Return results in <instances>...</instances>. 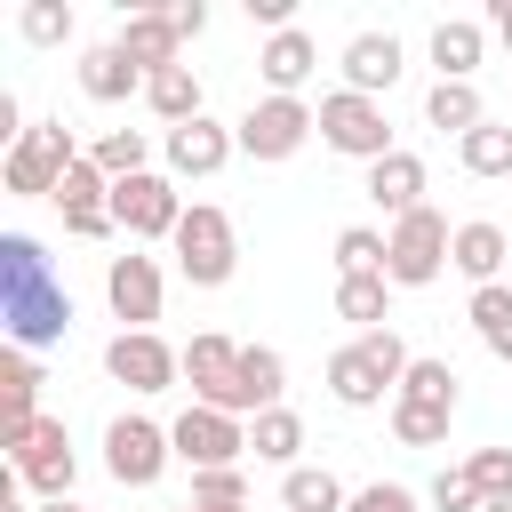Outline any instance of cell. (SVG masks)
Wrapping results in <instances>:
<instances>
[{
	"instance_id": "6da1fadb",
	"label": "cell",
	"mask_w": 512,
	"mask_h": 512,
	"mask_svg": "<svg viewBox=\"0 0 512 512\" xmlns=\"http://www.w3.org/2000/svg\"><path fill=\"white\" fill-rule=\"evenodd\" d=\"M0 320L16 352H48L72 336V288L56 280L32 232H0Z\"/></svg>"
},
{
	"instance_id": "7a4b0ae2",
	"label": "cell",
	"mask_w": 512,
	"mask_h": 512,
	"mask_svg": "<svg viewBox=\"0 0 512 512\" xmlns=\"http://www.w3.org/2000/svg\"><path fill=\"white\" fill-rule=\"evenodd\" d=\"M408 344L392 336V328H368V336H352L344 352H328V392L344 400V408H376V400H400V376H408Z\"/></svg>"
},
{
	"instance_id": "3957f363",
	"label": "cell",
	"mask_w": 512,
	"mask_h": 512,
	"mask_svg": "<svg viewBox=\"0 0 512 512\" xmlns=\"http://www.w3.org/2000/svg\"><path fill=\"white\" fill-rule=\"evenodd\" d=\"M80 160H88V152L72 144V128H64V120H32V128H24V144L0 160V184H8L16 200H56V184H64Z\"/></svg>"
},
{
	"instance_id": "277c9868",
	"label": "cell",
	"mask_w": 512,
	"mask_h": 512,
	"mask_svg": "<svg viewBox=\"0 0 512 512\" xmlns=\"http://www.w3.org/2000/svg\"><path fill=\"white\" fill-rule=\"evenodd\" d=\"M168 248H176V272H184L192 288H224V280L240 272V232H232V216H224L216 200H192Z\"/></svg>"
},
{
	"instance_id": "5b68a950",
	"label": "cell",
	"mask_w": 512,
	"mask_h": 512,
	"mask_svg": "<svg viewBox=\"0 0 512 512\" xmlns=\"http://www.w3.org/2000/svg\"><path fill=\"white\" fill-rule=\"evenodd\" d=\"M448 248H456V224L440 208H416V216H400L384 232V280L392 288H432L448 272Z\"/></svg>"
},
{
	"instance_id": "8992f818",
	"label": "cell",
	"mask_w": 512,
	"mask_h": 512,
	"mask_svg": "<svg viewBox=\"0 0 512 512\" xmlns=\"http://www.w3.org/2000/svg\"><path fill=\"white\" fill-rule=\"evenodd\" d=\"M232 136H240L248 160H296V152L320 136V112H312L304 96H256V104L232 120Z\"/></svg>"
},
{
	"instance_id": "52a82bcc",
	"label": "cell",
	"mask_w": 512,
	"mask_h": 512,
	"mask_svg": "<svg viewBox=\"0 0 512 512\" xmlns=\"http://www.w3.org/2000/svg\"><path fill=\"white\" fill-rule=\"evenodd\" d=\"M320 144H328V152H344V160H360V168H376L384 152H400V144H392L384 104H376V96H352V88L320 96Z\"/></svg>"
},
{
	"instance_id": "ba28073f",
	"label": "cell",
	"mask_w": 512,
	"mask_h": 512,
	"mask_svg": "<svg viewBox=\"0 0 512 512\" xmlns=\"http://www.w3.org/2000/svg\"><path fill=\"white\" fill-rule=\"evenodd\" d=\"M112 224H120L128 240H176V224H184V192H176V176H168V168L120 176V184H112Z\"/></svg>"
},
{
	"instance_id": "9c48e42d",
	"label": "cell",
	"mask_w": 512,
	"mask_h": 512,
	"mask_svg": "<svg viewBox=\"0 0 512 512\" xmlns=\"http://www.w3.org/2000/svg\"><path fill=\"white\" fill-rule=\"evenodd\" d=\"M8 464H16V480H24L40 504H64V496H72V480H80V456H72L64 416H40V424L8 448Z\"/></svg>"
},
{
	"instance_id": "30bf717a",
	"label": "cell",
	"mask_w": 512,
	"mask_h": 512,
	"mask_svg": "<svg viewBox=\"0 0 512 512\" xmlns=\"http://www.w3.org/2000/svg\"><path fill=\"white\" fill-rule=\"evenodd\" d=\"M168 464H176L168 424H152V416H112V424H104V472H112L120 488H152Z\"/></svg>"
},
{
	"instance_id": "8fae6325",
	"label": "cell",
	"mask_w": 512,
	"mask_h": 512,
	"mask_svg": "<svg viewBox=\"0 0 512 512\" xmlns=\"http://www.w3.org/2000/svg\"><path fill=\"white\" fill-rule=\"evenodd\" d=\"M168 440H176V464H192V472H232L248 456V424L224 408H200V400L168 424Z\"/></svg>"
},
{
	"instance_id": "7c38bea8",
	"label": "cell",
	"mask_w": 512,
	"mask_h": 512,
	"mask_svg": "<svg viewBox=\"0 0 512 512\" xmlns=\"http://www.w3.org/2000/svg\"><path fill=\"white\" fill-rule=\"evenodd\" d=\"M104 376H112V384H128V392H168V384L184 376V352H176V344H160L152 328H120V336L104 344Z\"/></svg>"
},
{
	"instance_id": "4fadbf2b",
	"label": "cell",
	"mask_w": 512,
	"mask_h": 512,
	"mask_svg": "<svg viewBox=\"0 0 512 512\" xmlns=\"http://www.w3.org/2000/svg\"><path fill=\"white\" fill-rule=\"evenodd\" d=\"M184 376H192V400L200 408L240 416V344L232 336H192L184 344Z\"/></svg>"
},
{
	"instance_id": "5bb4252c",
	"label": "cell",
	"mask_w": 512,
	"mask_h": 512,
	"mask_svg": "<svg viewBox=\"0 0 512 512\" xmlns=\"http://www.w3.org/2000/svg\"><path fill=\"white\" fill-rule=\"evenodd\" d=\"M56 208H64V232L72 240H112L120 224H112V176L96 168V160H80L64 184H56Z\"/></svg>"
},
{
	"instance_id": "9a60e30c",
	"label": "cell",
	"mask_w": 512,
	"mask_h": 512,
	"mask_svg": "<svg viewBox=\"0 0 512 512\" xmlns=\"http://www.w3.org/2000/svg\"><path fill=\"white\" fill-rule=\"evenodd\" d=\"M104 304H112V320H128V328H152L160 320V264L152 256H112L104 264Z\"/></svg>"
},
{
	"instance_id": "2e32d148",
	"label": "cell",
	"mask_w": 512,
	"mask_h": 512,
	"mask_svg": "<svg viewBox=\"0 0 512 512\" xmlns=\"http://www.w3.org/2000/svg\"><path fill=\"white\" fill-rule=\"evenodd\" d=\"M160 152H168V176L184 184V176H216V168L240 152V136H232L224 120H208V112H200V120L168 128V144H160Z\"/></svg>"
},
{
	"instance_id": "e0dca14e",
	"label": "cell",
	"mask_w": 512,
	"mask_h": 512,
	"mask_svg": "<svg viewBox=\"0 0 512 512\" xmlns=\"http://www.w3.org/2000/svg\"><path fill=\"white\" fill-rule=\"evenodd\" d=\"M144 64L120 48V40H104V48H80V96L88 104H128V96H144Z\"/></svg>"
},
{
	"instance_id": "ac0fdd59",
	"label": "cell",
	"mask_w": 512,
	"mask_h": 512,
	"mask_svg": "<svg viewBox=\"0 0 512 512\" xmlns=\"http://www.w3.org/2000/svg\"><path fill=\"white\" fill-rule=\"evenodd\" d=\"M336 64H344V88H352V96H376V104H384V88L400 80V40H392V32H352Z\"/></svg>"
},
{
	"instance_id": "d6986e66",
	"label": "cell",
	"mask_w": 512,
	"mask_h": 512,
	"mask_svg": "<svg viewBox=\"0 0 512 512\" xmlns=\"http://www.w3.org/2000/svg\"><path fill=\"white\" fill-rule=\"evenodd\" d=\"M256 72H264V88H272V96H296V88L320 72V48H312V32H304V24L272 32V40L256 48Z\"/></svg>"
},
{
	"instance_id": "ffe728a7",
	"label": "cell",
	"mask_w": 512,
	"mask_h": 512,
	"mask_svg": "<svg viewBox=\"0 0 512 512\" xmlns=\"http://www.w3.org/2000/svg\"><path fill=\"white\" fill-rule=\"evenodd\" d=\"M32 424H40V368L32 352H8L0 360V448H16Z\"/></svg>"
},
{
	"instance_id": "44dd1931",
	"label": "cell",
	"mask_w": 512,
	"mask_h": 512,
	"mask_svg": "<svg viewBox=\"0 0 512 512\" xmlns=\"http://www.w3.org/2000/svg\"><path fill=\"white\" fill-rule=\"evenodd\" d=\"M120 48H128L144 72L184 64V32H176V16H168V8H136V16H120Z\"/></svg>"
},
{
	"instance_id": "7402d4cb",
	"label": "cell",
	"mask_w": 512,
	"mask_h": 512,
	"mask_svg": "<svg viewBox=\"0 0 512 512\" xmlns=\"http://www.w3.org/2000/svg\"><path fill=\"white\" fill-rule=\"evenodd\" d=\"M360 192L400 224V216H416V208H424V160H416V152H384V160L368 168V184H360Z\"/></svg>"
},
{
	"instance_id": "603a6c76",
	"label": "cell",
	"mask_w": 512,
	"mask_h": 512,
	"mask_svg": "<svg viewBox=\"0 0 512 512\" xmlns=\"http://www.w3.org/2000/svg\"><path fill=\"white\" fill-rule=\"evenodd\" d=\"M504 256H512V240H504V224H488V216H472V224H456V248H448V264L472 280V288H496V272H504Z\"/></svg>"
},
{
	"instance_id": "cb8c5ba5",
	"label": "cell",
	"mask_w": 512,
	"mask_h": 512,
	"mask_svg": "<svg viewBox=\"0 0 512 512\" xmlns=\"http://www.w3.org/2000/svg\"><path fill=\"white\" fill-rule=\"evenodd\" d=\"M288 392V360L272 344H240V424H256L264 408H280Z\"/></svg>"
},
{
	"instance_id": "d4e9b609",
	"label": "cell",
	"mask_w": 512,
	"mask_h": 512,
	"mask_svg": "<svg viewBox=\"0 0 512 512\" xmlns=\"http://www.w3.org/2000/svg\"><path fill=\"white\" fill-rule=\"evenodd\" d=\"M424 120H432L440 136H456V144H464V136L488 120V104H480V88H472V80H432V88H424Z\"/></svg>"
},
{
	"instance_id": "484cf974",
	"label": "cell",
	"mask_w": 512,
	"mask_h": 512,
	"mask_svg": "<svg viewBox=\"0 0 512 512\" xmlns=\"http://www.w3.org/2000/svg\"><path fill=\"white\" fill-rule=\"evenodd\" d=\"M480 48H488V32H480L472 16H440V24H432V64H440V80H472V72H480Z\"/></svg>"
},
{
	"instance_id": "4316f807",
	"label": "cell",
	"mask_w": 512,
	"mask_h": 512,
	"mask_svg": "<svg viewBox=\"0 0 512 512\" xmlns=\"http://www.w3.org/2000/svg\"><path fill=\"white\" fill-rule=\"evenodd\" d=\"M144 104H152V120H168V128H184V120H200V112H208V104H200V72H192V64L152 72V80H144Z\"/></svg>"
},
{
	"instance_id": "83f0119b",
	"label": "cell",
	"mask_w": 512,
	"mask_h": 512,
	"mask_svg": "<svg viewBox=\"0 0 512 512\" xmlns=\"http://www.w3.org/2000/svg\"><path fill=\"white\" fill-rule=\"evenodd\" d=\"M336 320H352L360 336L384 328V320H392V280H384V272H344V280H336Z\"/></svg>"
},
{
	"instance_id": "f1b7e54d",
	"label": "cell",
	"mask_w": 512,
	"mask_h": 512,
	"mask_svg": "<svg viewBox=\"0 0 512 512\" xmlns=\"http://www.w3.org/2000/svg\"><path fill=\"white\" fill-rule=\"evenodd\" d=\"M296 448H304V416L280 400V408H264L256 424H248V456L256 464H280V472H296Z\"/></svg>"
},
{
	"instance_id": "f546056e",
	"label": "cell",
	"mask_w": 512,
	"mask_h": 512,
	"mask_svg": "<svg viewBox=\"0 0 512 512\" xmlns=\"http://www.w3.org/2000/svg\"><path fill=\"white\" fill-rule=\"evenodd\" d=\"M352 496H344V480L328 472V464H296L288 480H280V512H344Z\"/></svg>"
},
{
	"instance_id": "4dcf8cb0",
	"label": "cell",
	"mask_w": 512,
	"mask_h": 512,
	"mask_svg": "<svg viewBox=\"0 0 512 512\" xmlns=\"http://www.w3.org/2000/svg\"><path fill=\"white\" fill-rule=\"evenodd\" d=\"M464 320H472V336H480L496 360H512V288H504V280H496V288H472Z\"/></svg>"
},
{
	"instance_id": "1f68e13d",
	"label": "cell",
	"mask_w": 512,
	"mask_h": 512,
	"mask_svg": "<svg viewBox=\"0 0 512 512\" xmlns=\"http://www.w3.org/2000/svg\"><path fill=\"white\" fill-rule=\"evenodd\" d=\"M400 400H416V408H448V416H456V368L432 360V352H416L408 376H400Z\"/></svg>"
},
{
	"instance_id": "d6a6232c",
	"label": "cell",
	"mask_w": 512,
	"mask_h": 512,
	"mask_svg": "<svg viewBox=\"0 0 512 512\" xmlns=\"http://www.w3.org/2000/svg\"><path fill=\"white\" fill-rule=\"evenodd\" d=\"M456 160H464V176H512V128H504V120H480V128L456 144Z\"/></svg>"
},
{
	"instance_id": "836d02e7",
	"label": "cell",
	"mask_w": 512,
	"mask_h": 512,
	"mask_svg": "<svg viewBox=\"0 0 512 512\" xmlns=\"http://www.w3.org/2000/svg\"><path fill=\"white\" fill-rule=\"evenodd\" d=\"M144 152H152V144H144V128H104V136L88 144V160H96L112 184H120V176H144Z\"/></svg>"
},
{
	"instance_id": "e575fe53",
	"label": "cell",
	"mask_w": 512,
	"mask_h": 512,
	"mask_svg": "<svg viewBox=\"0 0 512 512\" xmlns=\"http://www.w3.org/2000/svg\"><path fill=\"white\" fill-rule=\"evenodd\" d=\"M392 440H400V448H440V440H448V408L392 400Z\"/></svg>"
},
{
	"instance_id": "d590c367",
	"label": "cell",
	"mask_w": 512,
	"mask_h": 512,
	"mask_svg": "<svg viewBox=\"0 0 512 512\" xmlns=\"http://www.w3.org/2000/svg\"><path fill=\"white\" fill-rule=\"evenodd\" d=\"M344 272H384V232L376 224H344L336 232V280Z\"/></svg>"
},
{
	"instance_id": "8d00e7d4",
	"label": "cell",
	"mask_w": 512,
	"mask_h": 512,
	"mask_svg": "<svg viewBox=\"0 0 512 512\" xmlns=\"http://www.w3.org/2000/svg\"><path fill=\"white\" fill-rule=\"evenodd\" d=\"M192 504H208V512H248L240 464H232V472H192Z\"/></svg>"
},
{
	"instance_id": "74e56055",
	"label": "cell",
	"mask_w": 512,
	"mask_h": 512,
	"mask_svg": "<svg viewBox=\"0 0 512 512\" xmlns=\"http://www.w3.org/2000/svg\"><path fill=\"white\" fill-rule=\"evenodd\" d=\"M464 472H472V488H480V504H496V496H512V448H472V456H464Z\"/></svg>"
},
{
	"instance_id": "f35d334b",
	"label": "cell",
	"mask_w": 512,
	"mask_h": 512,
	"mask_svg": "<svg viewBox=\"0 0 512 512\" xmlns=\"http://www.w3.org/2000/svg\"><path fill=\"white\" fill-rule=\"evenodd\" d=\"M16 24H24V40H32V48H56V40H72V8H64V0H32Z\"/></svg>"
},
{
	"instance_id": "ab89813d",
	"label": "cell",
	"mask_w": 512,
	"mask_h": 512,
	"mask_svg": "<svg viewBox=\"0 0 512 512\" xmlns=\"http://www.w3.org/2000/svg\"><path fill=\"white\" fill-rule=\"evenodd\" d=\"M344 512H416V488H400V480H368V488H352Z\"/></svg>"
},
{
	"instance_id": "60d3db41",
	"label": "cell",
	"mask_w": 512,
	"mask_h": 512,
	"mask_svg": "<svg viewBox=\"0 0 512 512\" xmlns=\"http://www.w3.org/2000/svg\"><path fill=\"white\" fill-rule=\"evenodd\" d=\"M432 504H440V512H480V488H472V472H464V464H448V472L432 480Z\"/></svg>"
},
{
	"instance_id": "b9f144b4",
	"label": "cell",
	"mask_w": 512,
	"mask_h": 512,
	"mask_svg": "<svg viewBox=\"0 0 512 512\" xmlns=\"http://www.w3.org/2000/svg\"><path fill=\"white\" fill-rule=\"evenodd\" d=\"M168 16H176V32H184V40H200V32H208V8H200V0H176Z\"/></svg>"
},
{
	"instance_id": "7bdbcfd3",
	"label": "cell",
	"mask_w": 512,
	"mask_h": 512,
	"mask_svg": "<svg viewBox=\"0 0 512 512\" xmlns=\"http://www.w3.org/2000/svg\"><path fill=\"white\" fill-rule=\"evenodd\" d=\"M488 24H496V40L512 48V0H496V8H488Z\"/></svg>"
},
{
	"instance_id": "ee69618b",
	"label": "cell",
	"mask_w": 512,
	"mask_h": 512,
	"mask_svg": "<svg viewBox=\"0 0 512 512\" xmlns=\"http://www.w3.org/2000/svg\"><path fill=\"white\" fill-rule=\"evenodd\" d=\"M40 512H88V504H72V496H64V504H40Z\"/></svg>"
},
{
	"instance_id": "f6af8a7d",
	"label": "cell",
	"mask_w": 512,
	"mask_h": 512,
	"mask_svg": "<svg viewBox=\"0 0 512 512\" xmlns=\"http://www.w3.org/2000/svg\"><path fill=\"white\" fill-rule=\"evenodd\" d=\"M480 512H512V496H496V504H480Z\"/></svg>"
},
{
	"instance_id": "bcb514c9",
	"label": "cell",
	"mask_w": 512,
	"mask_h": 512,
	"mask_svg": "<svg viewBox=\"0 0 512 512\" xmlns=\"http://www.w3.org/2000/svg\"><path fill=\"white\" fill-rule=\"evenodd\" d=\"M176 512H208V504H176Z\"/></svg>"
}]
</instances>
